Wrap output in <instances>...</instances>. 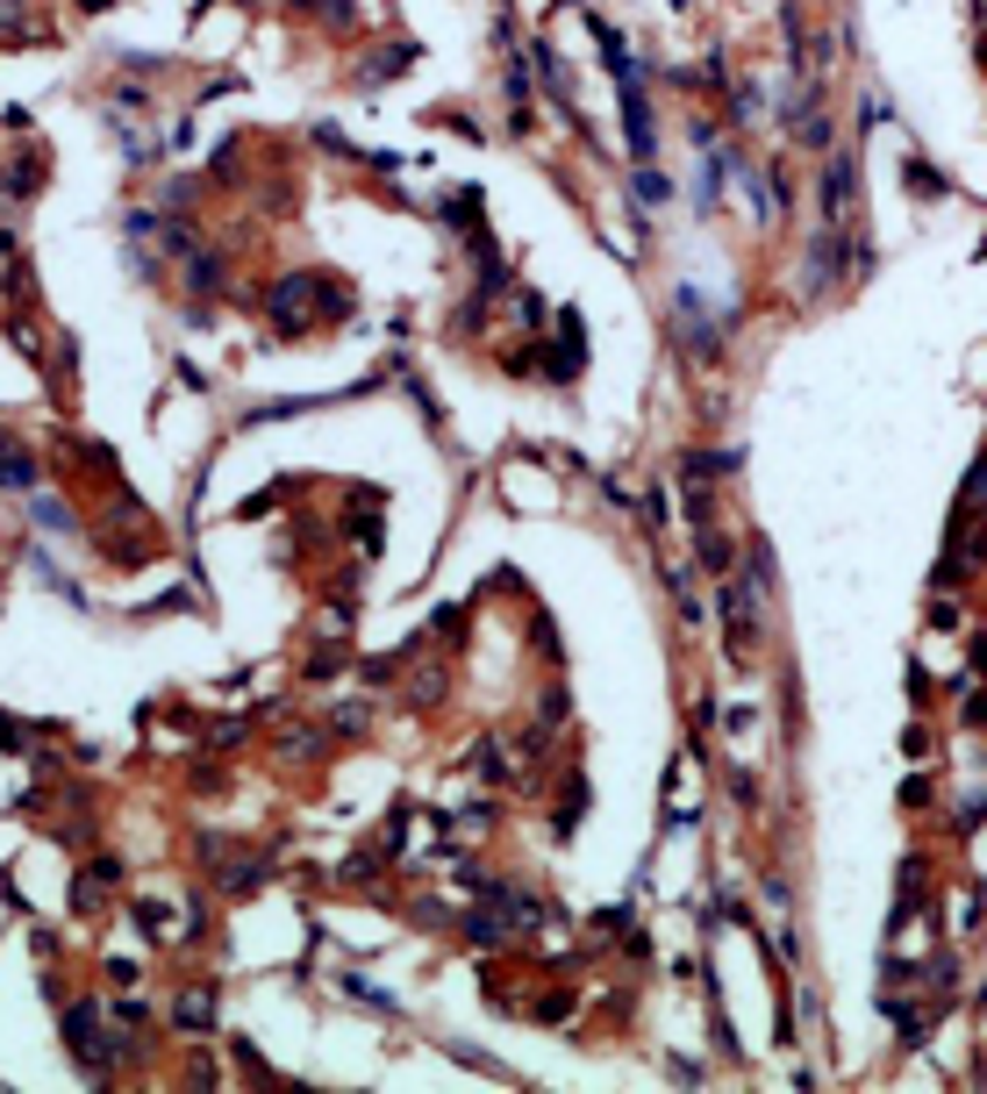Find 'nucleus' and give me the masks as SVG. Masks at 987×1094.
Returning <instances> with one entry per match:
<instances>
[{"mask_svg":"<svg viewBox=\"0 0 987 1094\" xmlns=\"http://www.w3.org/2000/svg\"><path fill=\"white\" fill-rule=\"evenodd\" d=\"M308 294H315V280H286L280 294H272V323H280V329H301V315H308Z\"/></svg>","mask_w":987,"mask_h":1094,"instance_id":"1","label":"nucleus"}]
</instances>
